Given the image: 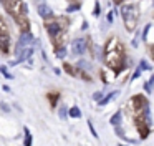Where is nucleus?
Listing matches in <instances>:
<instances>
[{
    "instance_id": "9d476101",
    "label": "nucleus",
    "mask_w": 154,
    "mask_h": 146,
    "mask_svg": "<svg viewBox=\"0 0 154 146\" xmlns=\"http://www.w3.org/2000/svg\"><path fill=\"white\" fill-rule=\"evenodd\" d=\"M109 123L113 126H119V123H121V111H116L113 116H111V119H109Z\"/></svg>"
},
{
    "instance_id": "20e7f679",
    "label": "nucleus",
    "mask_w": 154,
    "mask_h": 146,
    "mask_svg": "<svg viewBox=\"0 0 154 146\" xmlns=\"http://www.w3.org/2000/svg\"><path fill=\"white\" fill-rule=\"evenodd\" d=\"M8 40H10V36L7 33V28H5L4 22L0 20V50L2 52H8Z\"/></svg>"
},
{
    "instance_id": "f03ea898",
    "label": "nucleus",
    "mask_w": 154,
    "mask_h": 146,
    "mask_svg": "<svg viewBox=\"0 0 154 146\" xmlns=\"http://www.w3.org/2000/svg\"><path fill=\"white\" fill-rule=\"evenodd\" d=\"M121 15H123V20H124V25H126V30H129V32H131V30L136 27L137 17H139V13H137V5H134V3L123 5V8H121Z\"/></svg>"
},
{
    "instance_id": "6ab92c4d",
    "label": "nucleus",
    "mask_w": 154,
    "mask_h": 146,
    "mask_svg": "<svg viewBox=\"0 0 154 146\" xmlns=\"http://www.w3.org/2000/svg\"><path fill=\"white\" fill-rule=\"evenodd\" d=\"M0 71L4 73V76H5V78H12V75L7 71V70H5V66H0Z\"/></svg>"
},
{
    "instance_id": "6e6552de",
    "label": "nucleus",
    "mask_w": 154,
    "mask_h": 146,
    "mask_svg": "<svg viewBox=\"0 0 154 146\" xmlns=\"http://www.w3.org/2000/svg\"><path fill=\"white\" fill-rule=\"evenodd\" d=\"M32 53H33V50H32V48H22V53H17V55H18L17 63L18 62H23V60H27V58H30Z\"/></svg>"
},
{
    "instance_id": "dca6fc26",
    "label": "nucleus",
    "mask_w": 154,
    "mask_h": 146,
    "mask_svg": "<svg viewBox=\"0 0 154 146\" xmlns=\"http://www.w3.org/2000/svg\"><path fill=\"white\" fill-rule=\"evenodd\" d=\"M88 126H90V131H91V135H93L94 138H98V133H96V129H94L93 123H91V121H88Z\"/></svg>"
},
{
    "instance_id": "f3484780",
    "label": "nucleus",
    "mask_w": 154,
    "mask_h": 146,
    "mask_svg": "<svg viewBox=\"0 0 154 146\" xmlns=\"http://www.w3.org/2000/svg\"><path fill=\"white\" fill-rule=\"evenodd\" d=\"M65 55H66V52H65V48H58V50H57V56H58V58H63Z\"/></svg>"
},
{
    "instance_id": "ddd939ff",
    "label": "nucleus",
    "mask_w": 154,
    "mask_h": 146,
    "mask_svg": "<svg viewBox=\"0 0 154 146\" xmlns=\"http://www.w3.org/2000/svg\"><path fill=\"white\" fill-rule=\"evenodd\" d=\"M48 98H50V101H51V106H57V101H58V98H60V93H57V91L48 93Z\"/></svg>"
},
{
    "instance_id": "aec40b11",
    "label": "nucleus",
    "mask_w": 154,
    "mask_h": 146,
    "mask_svg": "<svg viewBox=\"0 0 154 146\" xmlns=\"http://www.w3.org/2000/svg\"><path fill=\"white\" fill-rule=\"evenodd\" d=\"M141 73H143V68H141V66H137V70H136V73H134V75H133V80H136V78H137V76H139V75H141Z\"/></svg>"
},
{
    "instance_id": "2eb2a0df",
    "label": "nucleus",
    "mask_w": 154,
    "mask_h": 146,
    "mask_svg": "<svg viewBox=\"0 0 154 146\" xmlns=\"http://www.w3.org/2000/svg\"><path fill=\"white\" fill-rule=\"evenodd\" d=\"M151 27H152V25H151V23H147V25H146V27H144V32H143V38H144V40H146V38H147V33H149V30H151Z\"/></svg>"
},
{
    "instance_id": "f257e3e1",
    "label": "nucleus",
    "mask_w": 154,
    "mask_h": 146,
    "mask_svg": "<svg viewBox=\"0 0 154 146\" xmlns=\"http://www.w3.org/2000/svg\"><path fill=\"white\" fill-rule=\"evenodd\" d=\"M104 63L114 71H119L124 68L126 63V55H124V48L118 38H109L104 46Z\"/></svg>"
},
{
    "instance_id": "4be33fe9",
    "label": "nucleus",
    "mask_w": 154,
    "mask_h": 146,
    "mask_svg": "<svg viewBox=\"0 0 154 146\" xmlns=\"http://www.w3.org/2000/svg\"><path fill=\"white\" fill-rule=\"evenodd\" d=\"M137 42H139V33L136 35V38L133 40V46H137Z\"/></svg>"
},
{
    "instance_id": "a211bd4d",
    "label": "nucleus",
    "mask_w": 154,
    "mask_h": 146,
    "mask_svg": "<svg viewBox=\"0 0 154 146\" xmlns=\"http://www.w3.org/2000/svg\"><path fill=\"white\" fill-rule=\"evenodd\" d=\"M139 66H141V68H143V70H151V66H149V63H147V62H146V60H143V62H141V63H139Z\"/></svg>"
},
{
    "instance_id": "1a4fd4ad",
    "label": "nucleus",
    "mask_w": 154,
    "mask_h": 146,
    "mask_svg": "<svg viewBox=\"0 0 154 146\" xmlns=\"http://www.w3.org/2000/svg\"><path fill=\"white\" fill-rule=\"evenodd\" d=\"M38 13H40V17H43V18H48V17L51 15V10L48 5L42 3V5H38Z\"/></svg>"
},
{
    "instance_id": "39448f33",
    "label": "nucleus",
    "mask_w": 154,
    "mask_h": 146,
    "mask_svg": "<svg viewBox=\"0 0 154 146\" xmlns=\"http://www.w3.org/2000/svg\"><path fill=\"white\" fill-rule=\"evenodd\" d=\"M71 50H73L75 55H83V53L86 52V40L85 38L73 40V43H71Z\"/></svg>"
},
{
    "instance_id": "412c9836",
    "label": "nucleus",
    "mask_w": 154,
    "mask_h": 146,
    "mask_svg": "<svg viewBox=\"0 0 154 146\" xmlns=\"http://www.w3.org/2000/svg\"><path fill=\"white\" fill-rule=\"evenodd\" d=\"M93 98H94V100H98V101H100V100L103 98V93H101V91H96V93H94V96H93Z\"/></svg>"
},
{
    "instance_id": "f8f14e48",
    "label": "nucleus",
    "mask_w": 154,
    "mask_h": 146,
    "mask_svg": "<svg viewBox=\"0 0 154 146\" xmlns=\"http://www.w3.org/2000/svg\"><path fill=\"white\" fill-rule=\"evenodd\" d=\"M68 115H70L71 118H80V116H81V110L78 108V106H73V108L68 111Z\"/></svg>"
},
{
    "instance_id": "5701e85b",
    "label": "nucleus",
    "mask_w": 154,
    "mask_h": 146,
    "mask_svg": "<svg viewBox=\"0 0 154 146\" xmlns=\"http://www.w3.org/2000/svg\"><path fill=\"white\" fill-rule=\"evenodd\" d=\"M94 15H100V5L96 3V7H94Z\"/></svg>"
},
{
    "instance_id": "9b49d317",
    "label": "nucleus",
    "mask_w": 154,
    "mask_h": 146,
    "mask_svg": "<svg viewBox=\"0 0 154 146\" xmlns=\"http://www.w3.org/2000/svg\"><path fill=\"white\" fill-rule=\"evenodd\" d=\"M23 131H25V141H23V146H32V133H30V129H28L27 126H25Z\"/></svg>"
},
{
    "instance_id": "4468645a",
    "label": "nucleus",
    "mask_w": 154,
    "mask_h": 146,
    "mask_svg": "<svg viewBox=\"0 0 154 146\" xmlns=\"http://www.w3.org/2000/svg\"><path fill=\"white\" fill-rule=\"evenodd\" d=\"M58 115H60V118H61V119H66V116H68V110H66V106H61V108L58 110Z\"/></svg>"
},
{
    "instance_id": "0eeeda50",
    "label": "nucleus",
    "mask_w": 154,
    "mask_h": 146,
    "mask_svg": "<svg viewBox=\"0 0 154 146\" xmlns=\"http://www.w3.org/2000/svg\"><path fill=\"white\" fill-rule=\"evenodd\" d=\"M118 93H119V91H116V90H114V91H109L106 96H104V98H101L100 101H98V106H104V105H108V103H109L113 98H116Z\"/></svg>"
},
{
    "instance_id": "7ed1b4c3",
    "label": "nucleus",
    "mask_w": 154,
    "mask_h": 146,
    "mask_svg": "<svg viewBox=\"0 0 154 146\" xmlns=\"http://www.w3.org/2000/svg\"><path fill=\"white\" fill-rule=\"evenodd\" d=\"M45 27H47V32H48V35H50L51 38H57V36L63 32V27H61V23L58 22V20L47 22V25H45Z\"/></svg>"
},
{
    "instance_id": "423d86ee",
    "label": "nucleus",
    "mask_w": 154,
    "mask_h": 146,
    "mask_svg": "<svg viewBox=\"0 0 154 146\" xmlns=\"http://www.w3.org/2000/svg\"><path fill=\"white\" fill-rule=\"evenodd\" d=\"M30 43H33V36H32V33H28V32L22 33V35H20V40H18V43H17V52H18L20 48L28 46Z\"/></svg>"
}]
</instances>
